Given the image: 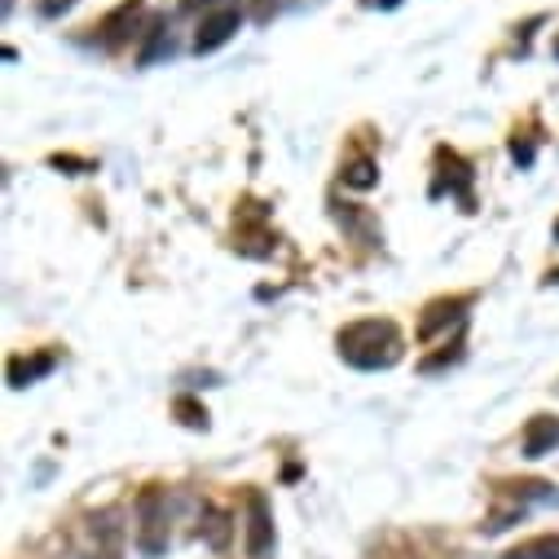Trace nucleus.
Segmentation results:
<instances>
[{
  "mask_svg": "<svg viewBox=\"0 0 559 559\" xmlns=\"http://www.w3.org/2000/svg\"><path fill=\"white\" fill-rule=\"evenodd\" d=\"M555 242H559V225H555Z\"/></svg>",
  "mask_w": 559,
  "mask_h": 559,
  "instance_id": "nucleus-19",
  "label": "nucleus"
},
{
  "mask_svg": "<svg viewBox=\"0 0 559 559\" xmlns=\"http://www.w3.org/2000/svg\"><path fill=\"white\" fill-rule=\"evenodd\" d=\"M374 181H379V173H374L370 159H353V164L344 168V186H353V190H370Z\"/></svg>",
  "mask_w": 559,
  "mask_h": 559,
  "instance_id": "nucleus-14",
  "label": "nucleus"
},
{
  "mask_svg": "<svg viewBox=\"0 0 559 559\" xmlns=\"http://www.w3.org/2000/svg\"><path fill=\"white\" fill-rule=\"evenodd\" d=\"M335 344H340V357H344L348 366H357V370H388V366H396L401 353H405L401 331H396V322H388V318H361V322L344 326Z\"/></svg>",
  "mask_w": 559,
  "mask_h": 559,
  "instance_id": "nucleus-1",
  "label": "nucleus"
},
{
  "mask_svg": "<svg viewBox=\"0 0 559 559\" xmlns=\"http://www.w3.org/2000/svg\"><path fill=\"white\" fill-rule=\"evenodd\" d=\"M273 550V515L264 493H247V555L251 559H269Z\"/></svg>",
  "mask_w": 559,
  "mask_h": 559,
  "instance_id": "nucleus-6",
  "label": "nucleus"
},
{
  "mask_svg": "<svg viewBox=\"0 0 559 559\" xmlns=\"http://www.w3.org/2000/svg\"><path fill=\"white\" fill-rule=\"evenodd\" d=\"M242 27V14H238V5H229V0H221V5L199 23V32H194V53H216L221 45H229L234 40V32Z\"/></svg>",
  "mask_w": 559,
  "mask_h": 559,
  "instance_id": "nucleus-4",
  "label": "nucleus"
},
{
  "mask_svg": "<svg viewBox=\"0 0 559 559\" xmlns=\"http://www.w3.org/2000/svg\"><path fill=\"white\" fill-rule=\"evenodd\" d=\"M454 194L459 203H463V212H472L476 207V199H472V168L454 155V151H437V186H432V199H441V194Z\"/></svg>",
  "mask_w": 559,
  "mask_h": 559,
  "instance_id": "nucleus-3",
  "label": "nucleus"
},
{
  "mask_svg": "<svg viewBox=\"0 0 559 559\" xmlns=\"http://www.w3.org/2000/svg\"><path fill=\"white\" fill-rule=\"evenodd\" d=\"M142 23H146V0H123L119 10H110L97 23V40L106 49H119V45H128L136 36V27H142Z\"/></svg>",
  "mask_w": 559,
  "mask_h": 559,
  "instance_id": "nucleus-5",
  "label": "nucleus"
},
{
  "mask_svg": "<svg viewBox=\"0 0 559 559\" xmlns=\"http://www.w3.org/2000/svg\"><path fill=\"white\" fill-rule=\"evenodd\" d=\"M164 53H173V32H168V19H155V23H151V40H146L142 53H136V62L151 67V62H159Z\"/></svg>",
  "mask_w": 559,
  "mask_h": 559,
  "instance_id": "nucleus-12",
  "label": "nucleus"
},
{
  "mask_svg": "<svg viewBox=\"0 0 559 559\" xmlns=\"http://www.w3.org/2000/svg\"><path fill=\"white\" fill-rule=\"evenodd\" d=\"M502 559H559V533H546V537H528V542L511 546Z\"/></svg>",
  "mask_w": 559,
  "mask_h": 559,
  "instance_id": "nucleus-11",
  "label": "nucleus"
},
{
  "mask_svg": "<svg viewBox=\"0 0 559 559\" xmlns=\"http://www.w3.org/2000/svg\"><path fill=\"white\" fill-rule=\"evenodd\" d=\"M71 5H75V0H40V14H45V19H58V14H67Z\"/></svg>",
  "mask_w": 559,
  "mask_h": 559,
  "instance_id": "nucleus-16",
  "label": "nucleus"
},
{
  "mask_svg": "<svg viewBox=\"0 0 559 559\" xmlns=\"http://www.w3.org/2000/svg\"><path fill=\"white\" fill-rule=\"evenodd\" d=\"M216 550H225L229 546V515L225 511H216V507H203V528H199Z\"/></svg>",
  "mask_w": 559,
  "mask_h": 559,
  "instance_id": "nucleus-13",
  "label": "nucleus"
},
{
  "mask_svg": "<svg viewBox=\"0 0 559 559\" xmlns=\"http://www.w3.org/2000/svg\"><path fill=\"white\" fill-rule=\"evenodd\" d=\"M136 546H142V555H164L168 550V498L164 489H146L142 502H136Z\"/></svg>",
  "mask_w": 559,
  "mask_h": 559,
  "instance_id": "nucleus-2",
  "label": "nucleus"
},
{
  "mask_svg": "<svg viewBox=\"0 0 559 559\" xmlns=\"http://www.w3.org/2000/svg\"><path fill=\"white\" fill-rule=\"evenodd\" d=\"M177 414H181V424H186V428H207V409H199L190 396L177 401Z\"/></svg>",
  "mask_w": 559,
  "mask_h": 559,
  "instance_id": "nucleus-15",
  "label": "nucleus"
},
{
  "mask_svg": "<svg viewBox=\"0 0 559 559\" xmlns=\"http://www.w3.org/2000/svg\"><path fill=\"white\" fill-rule=\"evenodd\" d=\"M559 445V418L555 414H537L524 428V459H546Z\"/></svg>",
  "mask_w": 559,
  "mask_h": 559,
  "instance_id": "nucleus-9",
  "label": "nucleus"
},
{
  "mask_svg": "<svg viewBox=\"0 0 559 559\" xmlns=\"http://www.w3.org/2000/svg\"><path fill=\"white\" fill-rule=\"evenodd\" d=\"M277 5H283V0H255V23H269L277 14Z\"/></svg>",
  "mask_w": 559,
  "mask_h": 559,
  "instance_id": "nucleus-17",
  "label": "nucleus"
},
{
  "mask_svg": "<svg viewBox=\"0 0 559 559\" xmlns=\"http://www.w3.org/2000/svg\"><path fill=\"white\" fill-rule=\"evenodd\" d=\"M84 533H88V559H119V524H115V511H102V515H88V524H84Z\"/></svg>",
  "mask_w": 559,
  "mask_h": 559,
  "instance_id": "nucleus-8",
  "label": "nucleus"
},
{
  "mask_svg": "<svg viewBox=\"0 0 559 559\" xmlns=\"http://www.w3.org/2000/svg\"><path fill=\"white\" fill-rule=\"evenodd\" d=\"M467 309H472V296L432 300V305L424 309V318H418V340H437V331H445V326H459Z\"/></svg>",
  "mask_w": 559,
  "mask_h": 559,
  "instance_id": "nucleus-7",
  "label": "nucleus"
},
{
  "mask_svg": "<svg viewBox=\"0 0 559 559\" xmlns=\"http://www.w3.org/2000/svg\"><path fill=\"white\" fill-rule=\"evenodd\" d=\"M555 58H559V40H555Z\"/></svg>",
  "mask_w": 559,
  "mask_h": 559,
  "instance_id": "nucleus-20",
  "label": "nucleus"
},
{
  "mask_svg": "<svg viewBox=\"0 0 559 559\" xmlns=\"http://www.w3.org/2000/svg\"><path fill=\"white\" fill-rule=\"evenodd\" d=\"M58 366L53 353H32V357H14L10 361V388H32L36 379H45Z\"/></svg>",
  "mask_w": 559,
  "mask_h": 559,
  "instance_id": "nucleus-10",
  "label": "nucleus"
},
{
  "mask_svg": "<svg viewBox=\"0 0 559 559\" xmlns=\"http://www.w3.org/2000/svg\"><path fill=\"white\" fill-rule=\"evenodd\" d=\"M366 5H370V10H396L401 0H366Z\"/></svg>",
  "mask_w": 559,
  "mask_h": 559,
  "instance_id": "nucleus-18",
  "label": "nucleus"
}]
</instances>
